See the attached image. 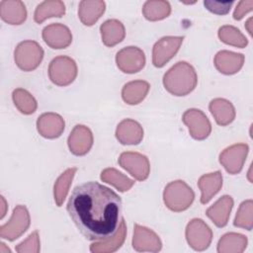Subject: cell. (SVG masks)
<instances>
[{
    "label": "cell",
    "mask_w": 253,
    "mask_h": 253,
    "mask_svg": "<svg viewBox=\"0 0 253 253\" xmlns=\"http://www.w3.org/2000/svg\"><path fill=\"white\" fill-rule=\"evenodd\" d=\"M31 223L28 209L23 205H18L14 210L9 221L0 226L1 238L14 241L27 231Z\"/></svg>",
    "instance_id": "6"
},
{
    "label": "cell",
    "mask_w": 253,
    "mask_h": 253,
    "mask_svg": "<svg viewBox=\"0 0 253 253\" xmlns=\"http://www.w3.org/2000/svg\"><path fill=\"white\" fill-rule=\"evenodd\" d=\"M185 234L188 244L196 251L206 250L212 240L211 227L201 218H193L187 224Z\"/></svg>",
    "instance_id": "7"
},
{
    "label": "cell",
    "mask_w": 253,
    "mask_h": 253,
    "mask_svg": "<svg viewBox=\"0 0 253 253\" xmlns=\"http://www.w3.org/2000/svg\"><path fill=\"white\" fill-rule=\"evenodd\" d=\"M13 102L16 108L24 115H31L36 112L38 104L34 96L26 89L18 88L13 91Z\"/></svg>",
    "instance_id": "32"
},
{
    "label": "cell",
    "mask_w": 253,
    "mask_h": 253,
    "mask_svg": "<svg viewBox=\"0 0 253 253\" xmlns=\"http://www.w3.org/2000/svg\"><path fill=\"white\" fill-rule=\"evenodd\" d=\"M16 251L19 253H38L41 250L39 231L35 230L32 232L26 240L19 243L15 247Z\"/></svg>",
    "instance_id": "35"
},
{
    "label": "cell",
    "mask_w": 253,
    "mask_h": 253,
    "mask_svg": "<svg viewBox=\"0 0 253 253\" xmlns=\"http://www.w3.org/2000/svg\"><path fill=\"white\" fill-rule=\"evenodd\" d=\"M0 253H11V250L8 247H6L5 243L0 242Z\"/></svg>",
    "instance_id": "39"
},
{
    "label": "cell",
    "mask_w": 253,
    "mask_h": 253,
    "mask_svg": "<svg viewBox=\"0 0 253 253\" xmlns=\"http://www.w3.org/2000/svg\"><path fill=\"white\" fill-rule=\"evenodd\" d=\"M102 42L107 46H114L121 42L126 36L124 24L117 19L105 21L100 27Z\"/></svg>",
    "instance_id": "24"
},
{
    "label": "cell",
    "mask_w": 253,
    "mask_h": 253,
    "mask_svg": "<svg viewBox=\"0 0 253 253\" xmlns=\"http://www.w3.org/2000/svg\"><path fill=\"white\" fill-rule=\"evenodd\" d=\"M232 208L233 199L228 195H224L206 211V214L217 227H223L228 222Z\"/></svg>",
    "instance_id": "19"
},
{
    "label": "cell",
    "mask_w": 253,
    "mask_h": 253,
    "mask_svg": "<svg viewBox=\"0 0 253 253\" xmlns=\"http://www.w3.org/2000/svg\"><path fill=\"white\" fill-rule=\"evenodd\" d=\"M106 10V3L102 0H83L79 3L78 16L85 26L94 25Z\"/></svg>",
    "instance_id": "23"
},
{
    "label": "cell",
    "mask_w": 253,
    "mask_h": 253,
    "mask_svg": "<svg viewBox=\"0 0 253 253\" xmlns=\"http://www.w3.org/2000/svg\"><path fill=\"white\" fill-rule=\"evenodd\" d=\"M93 133L91 129L83 125H77L71 130L67 143L71 153L77 156L85 155L93 145Z\"/></svg>",
    "instance_id": "14"
},
{
    "label": "cell",
    "mask_w": 253,
    "mask_h": 253,
    "mask_svg": "<svg viewBox=\"0 0 253 253\" xmlns=\"http://www.w3.org/2000/svg\"><path fill=\"white\" fill-rule=\"evenodd\" d=\"M182 121L188 126L190 135L197 140H203L211 134V122L205 113L199 109H188L185 111Z\"/></svg>",
    "instance_id": "10"
},
{
    "label": "cell",
    "mask_w": 253,
    "mask_h": 253,
    "mask_svg": "<svg viewBox=\"0 0 253 253\" xmlns=\"http://www.w3.org/2000/svg\"><path fill=\"white\" fill-rule=\"evenodd\" d=\"M118 162L121 167L126 170L132 177L138 181H144L148 178L150 172V163L148 158L138 152H123Z\"/></svg>",
    "instance_id": "8"
},
{
    "label": "cell",
    "mask_w": 253,
    "mask_h": 253,
    "mask_svg": "<svg viewBox=\"0 0 253 253\" xmlns=\"http://www.w3.org/2000/svg\"><path fill=\"white\" fill-rule=\"evenodd\" d=\"M116 63L125 73H136L145 65V54L137 46H126L117 52Z\"/></svg>",
    "instance_id": "12"
},
{
    "label": "cell",
    "mask_w": 253,
    "mask_h": 253,
    "mask_svg": "<svg viewBox=\"0 0 253 253\" xmlns=\"http://www.w3.org/2000/svg\"><path fill=\"white\" fill-rule=\"evenodd\" d=\"M76 171V167L68 168L56 179L53 186V196L54 202L57 207H61V205L63 204Z\"/></svg>",
    "instance_id": "29"
},
{
    "label": "cell",
    "mask_w": 253,
    "mask_h": 253,
    "mask_svg": "<svg viewBox=\"0 0 253 253\" xmlns=\"http://www.w3.org/2000/svg\"><path fill=\"white\" fill-rule=\"evenodd\" d=\"M101 180L111 184L120 192H126L134 185V181L132 179H129L127 176L115 168L104 169L101 172Z\"/></svg>",
    "instance_id": "31"
},
{
    "label": "cell",
    "mask_w": 253,
    "mask_h": 253,
    "mask_svg": "<svg viewBox=\"0 0 253 253\" xmlns=\"http://www.w3.org/2000/svg\"><path fill=\"white\" fill-rule=\"evenodd\" d=\"M205 7L211 13L216 15H225L230 11L231 6L233 5V1L230 2H220V1H212V0H205Z\"/></svg>",
    "instance_id": "36"
},
{
    "label": "cell",
    "mask_w": 253,
    "mask_h": 253,
    "mask_svg": "<svg viewBox=\"0 0 253 253\" xmlns=\"http://www.w3.org/2000/svg\"><path fill=\"white\" fill-rule=\"evenodd\" d=\"M213 63L220 73L225 75L235 74L243 66L244 55L229 50H220L215 54Z\"/></svg>",
    "instance_id": "18"
},
{
    "label": "cell",
    "mask_w": 253,
    "mask_h": 253,
    "mask_svg": "<svg viewBox=\"0 0 253 253\" xmlns=\"http://www.w3.org/2000/svg\"><path fill=\"white\" fill-rule=\"evenodd\" d=\"M42 40L51 48L60 49L67 47L72 42V34L63 24H50L43 28Z\"/></svg>",
    "instance_id": "15"
},
{
    "label": "cell",
    "mask_w": 253,
    "mask_h": 253,
    "mask_svg": "<svg viewBox=\"0 0 253 253\" xmlns=\"http://www.w3.org/2000/svg\"><path fill=\"white\" fill-rule=\"evenodd\" d=\"M222 186V174L220 171L205 174L200 177L198 187L201 190V203L206 205L216 195Z\"/></svg>",
    "instance_id": "21"
},
{
    "label": "cell",
    "mask_w": 253,
    "mask_h": 253,
    "mask_svg": "<svg viewBox=\"0 0 253 253\" xmlns=\"http://www.w3.org/2000/svg\"><path fill=\"white\" fill-rule=\"evenodd\" d=\"M195 199L192 188L182 180L168 183L163 192L165 206L172 211H183L190 208Z\"/></svg>",
    "instance_id": "3"
},
{
    "label": "cell",
    "mask_w": 253,
    "mask_h": 253,
    "mask_svg": "<svg viewBox=\"0 0 253 253\" xmlns=\"http://www.w3.org/2000/svg\"><path fill=\"white\" fill-rule=\"evenodd\" d=\"M63 118L55 113H44L38 118L37 128L39 133L45 138H56L64 130Z\"/></svg>",
    "instance_id": "16"
},
{
    "label": "cell",
    "mask_w": 253,
    "mask_h": 253,
    "mask_svg": "<svg viewBox=\"0 0 253 253\" xmlns=\"http://www.w3.org/2000/svg\"><path fill=\"white\" fill-rule=\"evenodd\" d=\"M218 38L222 42L239 48H243L248 44V40L240 32V30L229 25H225L219 28Z\"/></svg>",
    "instance_id": "33"
},
{
    "label": "cell",
    "mask_w": 253,
    "mask_h": 253,
    "mask_svg": "<svg viewBox=\"0 0 253 253\" xmlns=\"http://www.w3.org/2000/svg\"><path fill=\"white\" fill-rule=\"evenodd\" d=\"M252 23V18H249L248 20H247V22H246V24H245V27L247 28V31H248V33H249V35L251 36L252 35V29H251V24Z\"/></svg>",
    "instance_id": "40"
},
{
    "label": "cell",
    "mask_w": 253,
    "mask_h": 253,
    "mask_svg": "<svg viewBox=\"0 0 253 253\" xmlns=\"http://www.w3.org/2000/svg\"><path fill=\"white\" fill-rule=\"evenodd\" d=\"M6 211H7V203H6L5 199H4V197L1 196V215H0L1 219L5 216Z\"/></svg>",
    "instance_id": "38"
},
{
    "label": "cell",
    "mask_w": 253,
    "mask_h": 253,
    "mask_svg": "<svg viewBox=\"0 0 253 253\" xmlns=\"http://www.w3.org/2000/svg\"><path fill=\"white\" fill-rule=\"evenodd\" d=\"M247 237L241 233L228 232L221 236L217 243L218 253H241L247 247Z\"/></svg>",
    "instance_id": "27"
},
{
    "label": "cell",
    "mask_w": 253,
    "mask_h": 253,
    "mask_svg": "<svg viewBox=\"0 0 253 253\" xmlns=\"http://www.w3.org/2000/svg\"><path fill=\"white\" fill-rule=\"evenodd\" d=\"M126 236V221L123 218L120 228L116 235L112 238L103 240V241H96L90 245V251L93 253H109L117 251L125 242Z\"/></svg>",
    "instance_id": "26"
},
{
    "label": "cell",
    "mask_w": 253,
    "mask_h": 253,
    "mask_svg": "<svg viewBox=\"0 0 253 253\" xmlns=\"http://www.w3.org/2000/svg\"><path fill=\"white\" fill-rule=\"evenodd\" d=\"M43 58L42 47L35 41L21 42L15 48L14 59L17 66L24 71L36 69Z\"/></svg>",
    "instance_id": "4"
},
{
    "label": "cell",
    "mask_w": 253,
    "mask_h": 253,
    "mask_svg": "<svg viewBox=\"0 0 253 253\" xmlns=\"http://www.w3.org/2000/svg\"><path fill=\"white\" fill-rule=\"evenodd\" d=\"M171 13V6L168 1L149 0L143 4L142 14L149 21H159L167 18Z\"/></svg>",
    "instance_id": "30"
},
{
    "label": "cell",
    "mask_w": 253,
    "mask_h": 253,
    "mask_svg": "<svg viewBox=\"0 0 253 253\" xmlns=\"http://www.w3.org/2000/svg\"><path fill=\"white\" fill-rule=\"evenodd\" d=\"M234 226L251 230L253 226V201L246 200L242 202L237 210L234 221Z\"/></svg>",
    "instance_id": "34"
},
{
    "label": "cell",
    "mask_w": 253,
    "mask_h": 253,
    "mask_svg": "<svg viewBox=\"0 0 253 253\" xmlns=\"http://www.w3.org/2000/svg\"><path fill=\"white\" fill-rule=\"evenodd\" d=\"M150 85L144 80L127 82L122 89V98L128 105H137L144 100Z\"/></svg>",
    "instance_id": "25"
},
{
    "label": "cell",
    "mask_w": 253,
    "mask_h": 253,
    "mask_svg": "<svg viewBox=\"0 0 253 253\" xmlns=\"http://www.w3.org/2000/svg\"><path fill=\"white\" fill-rule=\"evenodd\" d=\"M65 14V5L60 0H45L39 4L35 10L34 20L41 24L51 17H62Z\"/></svg>",
    "instance_id": "28"
},
{
    "label": "cell",
    "mask_w": 253,
    "mask_h": 253,
    "mask_svg": "<svg viewBox=\"0 0 253 253\" xmlns=\"http://www.w3.org/2000/svg\"><path fill=\"white\" fill-rule=\"evenodd\" d=\"M132 247L138 252H158L162 248L159 236L148 227L134 224Z\"/></svg>",
    "instance_id": "13"
},
{
    "label": "cell",
    "mask_w": 253,
    "mask_h": 253,
    "mask_svg": "<svg viewBox=\"0 0 253 253\" xmlns=\"http://www.w3.org/2000/svg\"><path fill=\"white\" fill-rule=\"evenodd\" d=\"M248 151L246 143L232 144L220 152L219 163L229 174H238L243 168Z\"/></svg>",
    "instance_id": "11"
},
{
    "label": "cell",
    "mask_w": 253,
    "mask_h": 253,
    "mask_svg": "<svg viewBox=\"0 0 253 253\" xmlns=\"http://www.w3.org/2000/svg\"><path fill=\"white\" fill-rule=\"evenodd\" d=\"M77 65L74 59L66 55L54 57L48 66V77L57 86L71 84L77 76Z\"/></svg>",
    "instance_id": "5"
},
{
    "label": "cell",
    "mask_w": 253,
    "mask_h": 253,
    "mask_svg": "<svg viewBox=\"0 0 253 253\" xmlns=\"http://www.w3.org/2000/svg\"><path fill=\"white\" fill-rule=\"evenodd\" d=\"M197 83V72L186 61L177 62L163 76L164 88L174 96L190 94L196 88Z\"/></svg>",
    "instance_id": "2"
},
{
    "label": "cell",
    "mask_w": 253,
    "mask_h": 253,
    "mask_svg": "<svg viewBox=\"0 0 253 253\" xmlns=\"http://www.w3.org/2000/svg\"><path fill=\"white\" fill-rule=\"evenodd\" d=\"M184 37L166 36L158 40L152 48V63L155 67H163L179 50Z\"/></svg>",
    "instance_id": "9"
},
{
    "label": "cell",
    "mask_w": 253,
    "mask_h": 253,
    "mask_svg": "<svg viewBox=\"0 0 253 253\" xmlns=\"http://www.w3.org/2000/svg\"><path fill=\"white\" fill-rule=\"evenodd\" d=\"M66 209L78 230L89 240L103 241L112 238L123 220L121 197L98 182L76 186Z\"/></svg>",
    "instance_id": "1"
},
{
    "label": "cell",
    "mask_w": 253,
    "mask_h": 253,
    "mask_svg": "<svg viewBox=\"0 0 253 253\" xmlns=\"http://www.w3.org/2000/svg\"><path fill=\"white\" fill-rule=\"evenodd\" d=\"M209 109L217 125L225 126L235 119V109L231 102L223 98H215L211 101Z\"/></svg>",
    "instance_id": "22"
},
{
    "label": "cell",
    "mask_w": 253,
    "mask_h": 253,
    "mask_svg": "<svg viewBox=\"0 0 253 253\" xmlns=\"http://www.w3.org/2000/svg\"><path fill=\"white\" fill-rule=\"evenodd\" d=\"M116 137L122 144L135 145L143 138V128L136 121L125 119L117 126Z\"/></svg>",
    "instance_id": "17"
},
{
    "label": "cell",
    "mask_w": 253,
    "mask_h": 253,
    "mask_svg": "<svg viewBox=\"0 0 253 253\" xmlns=\"http://www.w3.org/2000/svg\"><path fill=\"white\" fill-rule=\"evenodd\" d=\"M0 17L10 25H21L27 19V9L20 0H2L0 2Z\"/></svg>",
    "instance_id": "20"
},
{
    "label": "cell",
    "mask_w": 253,
    "mask_h": 253,
    "mask_svg": "<svg viewBox=\"0 0 253 253\" xmlns=\"http://www.w3.org/2000/svg\"><path fill=\"white\" fill-rule=\"evenodd\" d=\"M253 9V0H242L240 1L233 13V19L234 20H241L245 14L252 11Z\"/></svg>",
    "instance_id": "37"
}]
</instances>
